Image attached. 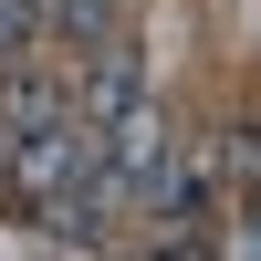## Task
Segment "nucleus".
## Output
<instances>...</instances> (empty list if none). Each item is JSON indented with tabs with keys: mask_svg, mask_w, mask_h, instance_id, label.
<instances>
[{
	"mask_svg": "<svg viewBox=\"0 0 261 261\" xmlns=\"http://www.w3.org/2000/svg\"><path fill=\"white\" fill-rule=\"evenodd\" d=\"M105 167H115V188H125L136 209H146V188L178 167V125H167V105H157V94H136L115 125H105Z\"/></svg>",
	"mask_w": 261,
	"mask_h": 261,
	"instance_id": "f257e3e1",
	"label": "nucleus"
},
{
	"mask_svg": "<svg viewBox=\"0 0 261 261\" xmlns=\"http://www.w3.org/2000/svg\"><path fill=\"white\" fill-rule=\"evenodd\" d=\"M63 115H73V73H63V63H42V53L0 63V146L42 136V125H63Z\"/></svg>",
	"mask_w": 261,
	"mask_h": 261,
	"instance_id": "f03ea898",
	"label": "nucleus"
},
{
	"mask_svg": "<svg viewBox=\"0 0 261 261\" xmlns=\"http://www.w3.org/2000/svg\"><path fill=\"white\" fill-rule=\"evenodd\" d=\"M136 94H146V63H136V42H115V32H105V42H94V63L73 73V115L105 136V125H115Z\"/></svg>",
	"mask_w": 261,
	"mask_h": 261,
	"instance_id": "7ed1b4c3",
	"label": "nucleus"
},
{
	"mask_svg": "<svg viewBox=\"0 0 261 261\" xmlns=\"http://www.w3.org/2000/svg\"><path fill=\"white\" fill-rule=\"evenodd\" d=\"M42 32H53L63 53H94V42L115 32V0H42Z\"/></svg>",
	"mask_w": 261,
	"mask_h": 261,
	"instance_id": "20e7f679",
	"label": "nucleus"
},
{
	"mask_svg": "<svg viewBox=\"0 0 261 261\" xmlns=\"http://www.w3.org/2000/svg\"><path fill=\"white\" fill-rule=\"evenodd\" d=\"M209 261H261V220H251L241 199H230V220L209 230Z\"/></svg>",
	"mask_w": 261,
	"mask_h": 261,
	"instance_id": "39448f33",
	"label": "nucleus"
},
{
	"mask_svg": "<svg viewBox=\"0 0 261 261\" xmlns=\"http://www.w3.org/2000/svg\"><path fill=\"white\" fill-rule=\"evenodd\" d=\"M42 42V0H0V63Z\"/></svg>",
	"mask_w": 261,
	"mask_h": 261,
	"instance_id": "423d86ee",
	"label": "nucleus"
},
{
	"mask_svg": "<svg viewBox=\"0 0 261 261\" xmlns=\"http://www.w3.org/2000/svg\"><path fill=\"white\" fill-rule=\"evenodd\" d=\"M241 209H251V220H261V178H251V188H241Z\"/></svg>",
	"mask_w": 261,
	"mask_h": 261,
	"instance_id": "0eeeda50",
	"label": "nucleus"
},
{
	"mask_svg": "<svg viewBox=\"0 0 261 261\" xmlns=\"http://www.w3.org/2000/svg\"><path fill=\"white\" fill-rule=\"evenodd\" d=\"M0 157H11V146H0Z\"/></svg>",
	"mask_w": 261,
	"mask_h": 261,
	"instance_id": "6e6552de",
	"label": "nucleus"
}]
</instances>
